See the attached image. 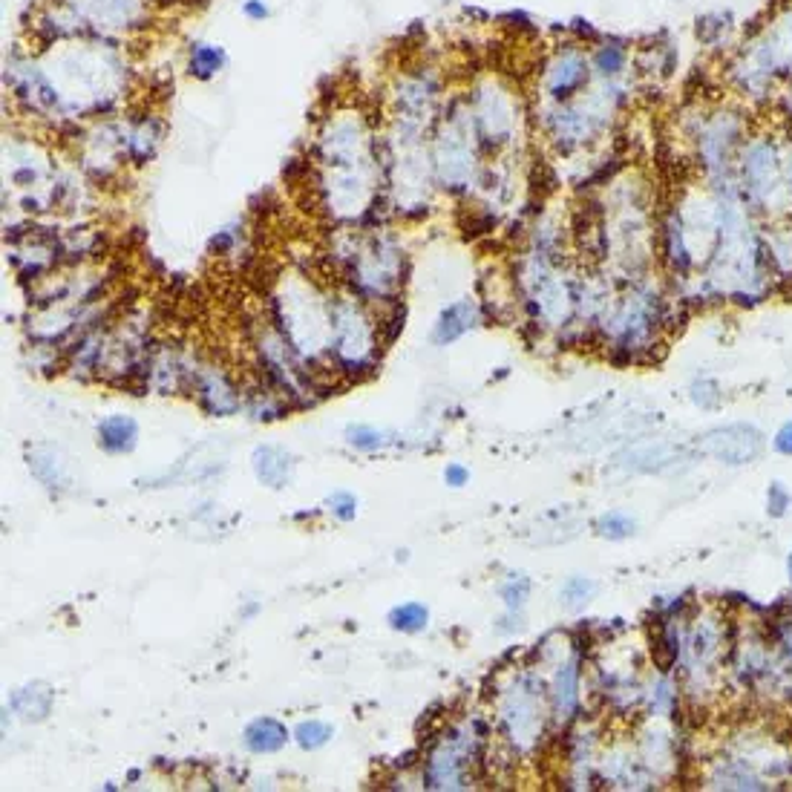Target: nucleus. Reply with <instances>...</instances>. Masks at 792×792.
I'll use <instances>...</instances> for the list:
<instances>
[{
  "label": "nucleus",
  "mask_w": 792,
  "mask_h": 792,
  "mask_svg": "<svg viewBox=\"0 0 792 792\" xmlns=\"http://www.w3.org/2000/svg\"><path fill=\"white\" fill-rule=\"evenodd\" d=\"M720 90L755 116L769 113L792 81V0H769L767 12L741 29V44L718 64Z\"/></svg>",
  "instance_id": "obj_1"
},
{
  "label": "nucleus",
  "mask_w": 792,
  "mask_h": 792,
  "mask_svg": "<svg viewBox=\"0 0 792 792\" xmlns=\"http://www.w3.org/2000/svg\"><path fill=\"white\" fill-rule=\"evenodd\" d=\"M755 124V113L726 93L695 96L680 107V142L692 153L700 185L709 191H738V156Z\"/></svg>",
  "instance_id": "obj_2"
},
{
  "label": "nucleus",
  "mask_w": 792,
  "mask_h": 792,
  "mask_svg": "<svg viewBox=\"0 0 792 792\" xmlns=\"http://www.w3.org/2000/svg\"><path fill=\"white\" fill-rule=\"evenodd\" d=\"M781 142L784 133L775 121H758L738 156V193L758 222L790 219L792 205L784 191L781 173Z\"/></svg>",
  "instance_id": "obj_3"
},
{
  "label": "nucleus",
  "mask_w": 792,
  "mask_h": 792,
  "mask_svg": "<svg viewBox=\"0 0 792 792\" xmlns=\"http://www.w3.org/2000/svg\"><path fill=\"white\" fill-rule=\"evenodd\" d=\"M591 84H594V70H591L588 47L576 44L571 38L553 44L536 72V90L545 104L574 101L582 93H588Z\"/></svg>",
  "instance_id": "obj_4"
},
{
  "label": "nucleus",
  "mask_w": 792,
  "mask_h": 792,
  "mask_svg": "<svg viewBox=\"0 0 792 792\" xmlns=\"http://www.w3.org/2000/svg\"><path fill=\"white\" fill-rule=\"evenodd\" d=\"M470 119L479 147L487 153H499L502 147H510L519 130V101L513 98V90H507L502 81H484L473 90Z\"/></svg>",
  "instance_id": "obj_5"
},
{
  "label": "nucleus",
  "mask_w": 792,
  "mask_h": 792,
  "mask_svg": "<svg viewBox=\"0 0 792 792\" xmlns=\"http://www.w3.org/2000/svg\"><path fill=\"white\" fill-rule=\"evenodd\" d=\"M634 72L646 84H657V87L677 81V75L683 72L680 35L669 26H660L657 32H651L643 47H634Z\"/></svg>",
  "instance_id": "obj_6"
},
{
  "label": "nucleus",
  "mask_w": 792,
  "mask_h": 792,
  "mask_svg": "<svg viewBox=\"0 0 792 792\" xmlns=\"http://www.w3.org/2000/svg\"><path fill=\"white\" fill-rule=\"evenodd\" d=\"M764 432L752 424H726L718 430H709L700 441L697 450L703 456L715 458L726 467H741V464H752L755 458L764 453Z\"/></svg>",
  "instance_id": "obj_7"
},
{
  "label": "nucleus",
  "mask_w": 792,
  "mask_h": 792,
  "mask_svg": "<svg viewBox=\"0 0 792 792\" xmlns=\"http://www.w3.org/2000/svg\"><path fill=\"white\" fill-rule=\"evenodd\" d=\"M741 29H744V21L735 15L732 6H712V9H703L700 15H695L692 38L700 47L703 58L720 64L741 44Z\"/></svg>",
  "instance_id": "obj_8"
},
{
  "label": "nucleus",
  "mask_w": 792,
  "mask_h": 792,
  "mask_svg": "<svg viewBox=\"0 0 792 792\" xmlns=\"http://www.w3.org/2000/svg\"><path fill=\"white\" fill-rule=\"evenodd\" d=\"M539 695L542 689L536 692V686H530V680H522L510 689L507 703L502 706V726L504 735L513 741V746L519 749H528L539 741L542 735V706H539Z\"/></svg>",
  "instance_id": "obj_9"
},
{
  "label": "nucleus",
  "mask_w": 792,
  "mask_h": 792,
  "mask_svg": "<svg viewBox=\"0 0 792 792\" xmlns=\"http://www.w3.org/2000/svg\"><path fill=\"white\" fill-rule=\"evenodd\" d=\"M594 81H628L634 72V44L623 35H602L594 47H588Z\"/></svg>",
  "instance_id": "obj_10"
},
{
  "label": "nucleus",
  "mask_w": 792,
  "mask_h": 792,
  "mask_svg": "<svg viewBox=\"0 0 792 792\" xmlns=\"http://www.w3.org/2000/svg\"><path fill=\"white\" fill-rule=\"evenodd\" d=\"M467 749L450 741L441 744L427 761V772H424V784L430 790H464L467 787Z\"/></svg>",
  "instance_id": "obj_11"
},
{
  "label": "nucleus",
  "mask_w": 792,
  "mask_h": 792,
  "mask_svg": "<svg viewBox=\"0 0 792 792\" xmlns=\"http://www.w3.org/2000/svg\"><path fill=\"white\" fill-rule=\"evenodd\" d=\"M582 669H579V660H565L559 663L556 669V677H553L551 686V703H553V715L568 723V720L576 718L579 712V703H582Z\"/></svg>",
  "instance_id": "obj_12"
},
{
  "label": "nucleus",
  "mask_w": 792,
  "mask_h": 792,
  "mask_svg": "<svg viewBox=\"0 0 792 792\" xmlns=\"http://www.w3.org/2000/svg\"><path fill=\"white\" fill-rule=\"evenodd\" d=\"M476 323H479V306H476V300L464 297V300L450 303V306L441 312L438 323H435V332H432V337H435V343L447 346V343H453V340H458V337L467 335V332H470Z\"/></svg>",
  "instance_id": "obj_13"
},
{
  "label": "nucleus",
  "mask_w": 792,
  "mask_h": 792,
  "mask_svg": "<svg viewBox=\"0 0 792 792\" xmlns=\"http://www.w3.org/2000/svg\"><path fill=\"white\" fill-rule=\"evenodd\" d=\"M251 467H254V476L263 481L265 487L271 490H280L291 481V467L294 461L288 456L283 447H274V444H263L254 450L251 456Z\"/></svg>",
  "instance_id": "obj_14"
},
{
  "label": "nucleus",
  "mask_w": 792,
  "mask_h": 792,
  "mask_svg": "<svg viewBox=\"0 0 792 792\" xmlns=\"http://www.w3.org/2000/svg\"><path fill=\"white\" fill-rule=\"evenodd\" d=\"M242 738L254 755H271L288 744V729L277 718H257L245 726Z\"/></svg>",
  "instance_id": "obj_15"
},
{
  "label": "nucleus",
  "mask_w": 792,
  "mask_h": 792,
  "mask_svg": "<svg viewBox=\"0 0 792 792\" xmlns=\"http://www.w3.org/2000/svg\"><path fill=\"white\" fill-rule=\"evenodd\" d=\"M98 441L107 453H130L139 441V424L130 415H107L98 424Z\"/></svg>",
  "instance_id": "obj_16"
},
{
  "label": "nucleus",
  "mask_w": 792,
  "mask_h": 792,
  "mask_svg": "<svg viewBox=\"0 0 792 792\" xmlns=\"http://www.w3.org/2000/svg\"><path fill=\"white\" fill-rule=\"evenodd\" d=\"M199 398L202 404L216 412V415H231L240 409V395L234 392V386L228 384L222 375H205V381L199 384Z\"/></svg>",
  "instance_id": "obj_17"
},
{
  "label": "nucleus",
  "mask_w": 792,
  "mask_h": 792,
  "mask_svg": "<svg viewBox=\"0 0 792 792\" xmlns=\"http://www.w3.org/2000/svg\"><path fill=\"white\" fill-rule=\"evenodd\" d=\"M29 470L35 473V479L41 481L44 487H61L67 481V470H64V461L61 456L47 447V444H38L35 450H29Z\"/></svg>",
  "instance_id": "obj_18"
},
{
  "label": "nucleus",
  "mask_w": 792,
  "mask_h": 792,
  "mask_svg": "<svg viewBox=\"0 0 792 792\" xmlns=\"http://www.w3.org/2000/svg\"><path fill=\"white\" fill-rule=\"evenodd\" d=\"M52 700H55V695H52L49 686L32 683V686H26L21 692H15L12 709L24 720H44L49 715V709H52Z\"/></svg>",
  "instance_id": "obj_19"
},
{
  "label": "nucleus",
  "mask_w": 792,
  "mask_h": 792,
  "mask_svg": "<svg viewBox=\"0 0 792 792\" xmlns=\"http://www.w3.org/2000/svg\"><path fill=\"white\" fill-rule=\"evenodd\" d=\"M389 625L395 631H404V634H418L430 625V608L424 602H404V605L392 608Z\"/></svg>",
  "instance_id": "obj_20"
},
{
  "label": "nucleus",
  "mask_w": 792,
  "mask_h": 792,
  "mask_svg": "<svg viewBox=\"0 0 792 792\" xmlns=\"http://www.w3.org/2000/svg\"><path fill=\"white\" fill-rule=\"evenodd\" d=\"M634 530H637V519L625 510H608L597 519V533L602 539H611V542L634 536Z\"/></svg>",
  "instance_id": "obj_21"
},
{
  "label": "nucleus",
  "mask_w": 792,
  "mask_h": 792,
  "mask_svg": "<svg viewBox=\"0 0 792 792\" xmlns=\"http://www.w3.org/2000/svg\"><path fill=\"white\" fill-rule=\"evenodd\" d=\"M222 64H225V52L219 47H211V44H196L191 52V75H196V78H202V81H208L211 75H216V72L222 70Z\"/></svg>",
  "instance_id": "obj_22"
},
{
  "label": "nucleus",
  "mask_w": 792,
  "mask_h": 792,
  "mask_svg": "<svg viewBox=\"0 0 792 792\" xmlns=\"http://www.w3.org/2000/svg\"><path fill=\"white\" fill-rule=\"evenodd\" d=\"M597 594V582L591 576H571L562 588H559V600L568 608H585Z\"/></svg>",
  "instance_id": "obj_23"
},
{
  "label": "nucleus",
  "mask_w": 792,
  "mask_h": 792,
  "mask_svg": "<svg viewBox=\"0 0 792 792\" xmlns=\"http://www.w3.org/2000/svg\"><path fill=\"white\" fill-rule=\"evenodd\" d=\"M329 738H332V726L323 720H303L294 729V741L300 744V749H309V752L329 744Z\"/></svg>",
  "instance_id": "obj_24"
},
{
  "label": "nucleus",
  "mask_w": 792,
  "mask_h": 792,
  "mask_svg": "<svg viewBox=\"0 0 792 792\" xmlns=\"http://www.w3.org/2000/svg\"><path fill=\"white\" fill-rule=\"evenodd\" d=\"M631 458H634V467H637V470H646V473H651V470H663V467H669L674 461V447H669V444L643 447V450H637Z\"/></svg>",
  "instance_id": "obj_25"
},
{
  "label": "nucleus",
  "mask_w": 792,
  "mask_h": 792,
  "mask_svg": "<svg viewBox=\"0 0 792 792\" xmlns=\"http://www.w3.org/2000/svg\"><path fill=\"white\" fill-rule=\"evenodd\" d=\"M346 441L355 447V450H363V453H375L389 444L386 432L375 430V427H366V424H358V427H349L346 430Z\"/></svg>",
  "instance_id": "obj_26"
},
{
  "label": "nucleus",
  "mask_w": 792,
  "mask_h": 792,
  "mask_svg": "<svg viewBox=\"0 0 792 792\" xmlns=\"http://www.w3.org/2000/svg\"><path fill=\"white\" fill-rule=\"evenodd\" d=\"M530 588H533V585H530V579L525 574L510 576L502 588H499V594H502L507 611H522V608H525V602H528V597H530Z\"/></svg>",
  "instance_id": "obj_27"
},
{
  "label": "nucleus",
  "mask_w": 792,
  "mask_h": 792,
  "mask_svg": "<svg viewBox=\"0 0 792 792\" xmlns=\"http://www.w3.org/2000/svg\"><path fill=\"white\" fill-rule=\"evenodd\" d=\"M689 398H692V404L700 409H718L720 401H723V392H720L718 381L703 378V381H695V384H692Z\"/></svg>",
  "instance_id": "obj_28"
},
{
  "label": "nucleus",
  "mask_w": 792,
  "mask_h": 792,
  "mask_svg": "<svg viewBox=\"0 0 792 792\" xmlns=\"http://www.w3.org/2000/svg\"><path fill=\"white\" fill-rule=\"evenodd\" d=\"M792 507V496L790 490H787V484L784 481H772L767 490V513L772 516V519H781V516H787Z\"/></svg>",
  "instance_id": "obj_29"
},
{
  "label": "nucleus",
  "mask_w": 792,
  "mask_h": 792,
  "mask_svg": "<svg viewBox=\"0 0 792 792\" xmlns=\"http://www.w3.org/2000/svg\"><path fill=\"white\" fill-rule=\"evenodd\" d=\"M565 32H568V38H571V41L582 44V47H594L602 35H605V32H602V29H597V26L591 24L588 18H574L571 24H565Z\"/></svg>",
  "instance_id": "obj_30"
},
{
  "label": "nucleus",
  "mask_w": 792,
  "mask_h": 792,
  "mask_svg": "<svg viewBox=\"0 0 792 792\" xmlns=\"http://www.w3.org/2000/svg\"><path fill=\"white\" fill-rule=\"evenodd\" d=\"M769 113H772V121L778 127H784L787 133H792V81L787 87H781V93H778V98L769 107Z\"/></svg>",
  "instance_id": "obj_31"
},
{
  "label": "nucleus",
  "mask_w": 792,
  "mask_h": 792,
  "mask_svg": "<svg viewBox=\"0 0 792 792\" xmlns=\"http://www.w3.org/2000/svg\"><path fill=\"white\" fill-rule=\"evenodd\" d=\"M507 29H513V32H522V35H539L542 32V26L536 24L533 18H530L528 12H522V9H513V12H504L502 18H499Z\"/></svg>",
  "instance_id": "obj_32"
},
{
  "label": "nucleus",
  "mask_w": 792,
  "mask_h": 792,
  "mask_svg": "<svg viewBox=\"0 0 792 792\" xmlns=\"http://www.w3.org/2000/svg\"><path fill=\"white\" fill-rule=\"evenodd\" d=\"M329 507H332V513H335L340 522H352V519L358 516V499H355L352 493H346V490L335 493V496L329 499Z\"/></svg>",
  "instance_id": "obj_33"
},
{
  "label": "nucleus",
  "mask_w": 792,
  "mask_h": 792,
  "mask_svg": "<svg viewBox=\"0 0 792 792\" xmlns=\"http://www.w3.org/2000/svg\"><path fill=\"white\" fill-rule=\"evenodd\" d=\"M772 447H775V453L792 458V421L781 424V430L775 432V438H772Z\"/></svg>",
  "instance_id": "obj_34"
},
{
  "label": "nucleus",
  "mask_w": 792,
  "mask_h": 792,
  "mask_svg": "<svg viewBox=\"0 0 792 792\" xmlns=\"http://www.w3.org/2000/svg\"><path fill=\"white\" fill-rule=\"evenodd\" d=\"M444 481H447L450 487H464V484L470 481V470H467V467H461V464H447V470H444Z\"/></svg>",
  "instance_id": "obj_35"
},
{
  "label": "nucleus",
  "mask_w": 792,
  "mask_h": 792,
  "mask_svg": "<svg viewBox=\"0 0 792 792\" xmlns=\"http://www.w3.org/2000/svg\"><path fill=\"white\" fill-rule=\"evenodd\" d=\"M242 12H245L251 21H263V18H268V6H265L263 0H245Z\"/></svg>",
  "instance_id": "obj_36"
},
{
  "label": "nucleus",
  "mask_w": 792,
  "mask_h": 792,
  "mask_svg": "<svg viewBox=\"0 0 792 792\" xmlns=\"http://www.w3.org/2000/svg\"><path fill=\"white\" fill-rule=\"evenodd\" d=\"M787 574H790V582H792V551H790V559H787Z\"/></svg>",
  "instance_id": "obj_37"
}]
</instances>
